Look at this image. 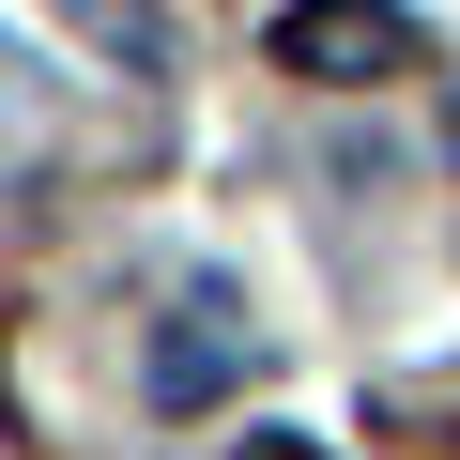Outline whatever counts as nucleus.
<instances>
[{
  "mask_svg": "<svg viewBox=\"0 0 460 460\" xmlns=\"http://www.w3.org/2000/svg\"><path fill=\"white\" fill-rule=\"evenodd\" d=\"M277 77H323V93H353V77H414L429 62V31L399 16V0H277Z\"/></svg>",
  "mask_w": 460,
  "mask_h": 460,
  "instance_id": "obj_1",
  "label": "nucleus"
},
{
  "mask_svg": "<svg viewBox=\"0 0 460 460\" xmlns=\"http://www.w3.org/2000/svg\"><path fill=\"white\" fill-rule=\"evenodd\" d=\"M138 384H154V414H215L230 384H246V338H230L215 307H184V323H154V353H138Z\"/></svg>",
  "mask_w": 460,
  "mask_h": 460,
  "instance_id": "obj_2",
  "label": "nucleus"
},
{
  "mask_svg": "<svg viewBox=\"0 0 460 460\" xmlns=\"http://www.w3.org/2000/svg\"><path fill=\"white\" fill-rule=\"evenodd\" d=\"M445 154H460V108H445Z\"/></svg>",
  "mask_w": 460,
  "mask_h": 460,
  "instance_id": "obj_3",
  "label": "nucleus"
}]
</instances>
